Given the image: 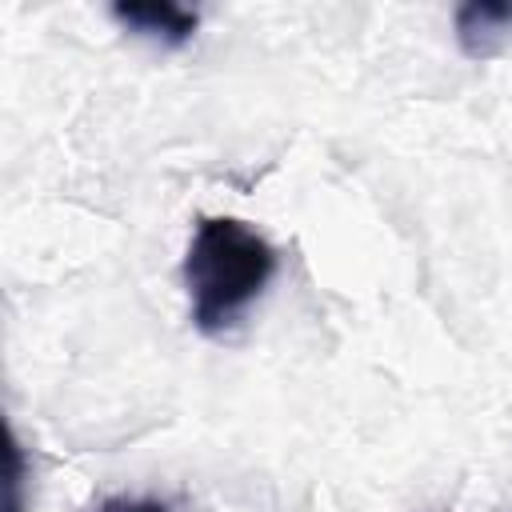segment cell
I'll return each instance as SVG.
<instances>
[{
    "label": "cell",
    "instance_id": "5b68a950",
    "mask_svg": "<svg viewBox=\"0 0 512 512\" xmlns=\"http://www.w3.org/2000/svg\"><path fill=\"white\" fill-rule=\"evenodd\" d=\"M96 512H172L164 500H144V496H108Z\"/></svg>",
    "mask_w": 512,
    "mask_h": 512
},
{
    "label": "cell",
    "instance_id": "277c9868",
    "mask_svg": "<svg viewBox=\"0 0 512 512\" xmlns=\"http://www.w3.org/2000/svg\"><path fill=\"white\" fill-rule=\"evenodd\" d=\"M24 484H28V460L24 448L16 440V432H8V472H4V512H28L24 500Z\"/></svg>",
    "mask_w": 512,
    "mask_h": 512
},
{
    "label": "cell",
    "instance_id": "3957f363",
    "mask_svg": "<svg viewBox=\"0 0 512 512\" xmlns=\"http://www.w3.org/2000/svg\"><path fill=\"white\" fill-rule=\"evenodd\" d=\"M512 40V0H468L456 8V44L468 60L500 56Z\"/></svg>",
    "mask_w": 512,
    "mask_h": 512
},
{
    "label": "cell",
    "instance_id": "7a4b0ae2",
    "mask_svg": "<svg viewBox=\"0 0 512 512\" xmlns=\"http://www.w3.org/2000/svg\"><path fill=\"white\" fill-rule=\"evenodd\" d=\"M112 20L124 24L128 32L144 36V40H156V44H168V48H180L196 36V24L200 16L184 4H172V0H128V4H112Z\"/></svg>",
    "mask_w": 512,
    "mask_h": 512
},
{
    "label": "cell",
    "instance_id": "6da1fadb",
    "mask_svg": "<svg viewBox=\"0 0 512 512\" xmlns=\"http://www.w3.org/2000/svg\"><path fill=\"white\" fill-rule=\"evenodd\" d=\"M276 272V248L236 216H200L184 252V284L192 300V324L204 336L228 332L248 304L268 288Z\"/></svg>",
    "mask_w": 512,
    "mask_h": 512
}]
</instances>
